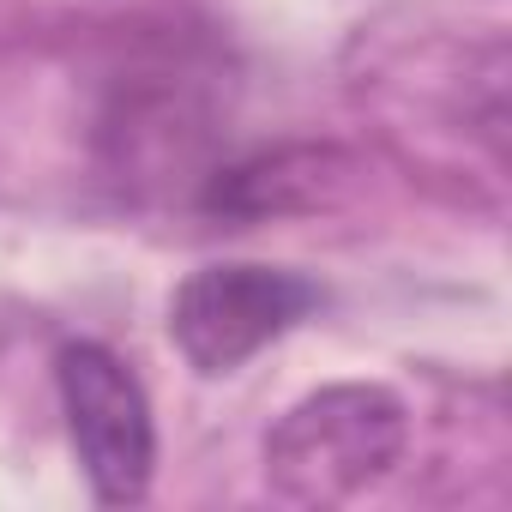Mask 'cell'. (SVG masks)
<instances>
[{"mask_svg": "<svg viewBox=\"0 0 512 512\" xmlns=\"http://www.w3.org/2000/svg\"><path fill=\"white\" fill-rule=\"evenodd\" d=\"M410 440V410L386 386H326L284 410L266 434V482L296 506H344L392 476Z\"/></svg>", "mask_w": 512, "mask_h": 512, "instance_id": "6da1fadb", "label": "cell"}, {"mask_svg": "<svg viewBox=\"0 0 512 512\" xmlns=\"http://www.w3.org/2000/svg\"><path fill=\"white\" fill-rule=\"evenodd\" d=\"M320 302L326 290L290 266H253V260L199 266L169 296V338L199 374H235L266 344L296 332Z\"/></svg>", "mask_w": 512, "mask_h": 512, "instance_id": "7a4b0ae2", "label": "cell"}, {"mask_svg": "<svg viewBox=\"0 0 512 512\" xmlns=\"http://www.w3.org/2000/svg\"><path fill=\"white\" fill-rule=\"evenodd\" d=\"M55 392L97 506H139L157 476V416L139 374L109 344H67L55 356Z\"/></svg>", "mask_w": 512, "mask_h": 512, "instance_id": "3957f363", "label": "cell"}]
</instances>
